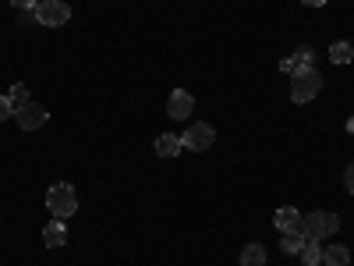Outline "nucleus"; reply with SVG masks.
Returning a JSON list of instances; mask_svg holds the SVG:
<instances>
[{"instance_id": "nucleus-19", "label": "nucleus", "mask_w": 354, "mask_h": 266, "mask_svg": "<svg viewBox=\"0 0 354 266\" xmlns=\"http://www.w3.org/2000/svg\"><path fill=\"white\" fill-rule=\"evenodd\" d=\"M11 4H15L18 11H36V4H39V0H11Z\"/></svg>"}, {"instance_id": "nucleus-14", "label": "nucleus", "mask_w": 354, "mask_h": 266, "mask_svg": "<svg viewBox=\"0 0 354 266\" xmlns=\"http://www.w3.org/2000/svg\"><path fill=\"white\" fill-rule=\"evenodd\" d=\"M354 57V43H347V39H337L333 46H330V61L333 64H347Z\"/></svg>"}, {"instance_id": "nucleus-20", "label": "nucleus", "mask_w": 354, "mask_h": 266, "mask_svg": "<svg viewBox=\"0 0 354 266\" xmlns=\"http://www.w3.org/2000/svg\"><path fill=\"white\" fill-rule=\"evenodd\" d=\"M344 185H347V192H354V163H351L347 174H344Z\"/></svg>"}, {"instance_id": "nucleus-23", "label": "nucleus", "mask_w": 354, "mask_h": 266, "mask_svg": "<svg viewBox=\"0 0 354 266\" xmlns=\"http://www.w3.org/2000/svg\"><path fill=\"white\" fill-rule=\"evenodd\" d=\"M347 132H354V117H351V121H347Z\"/></svg>"}, {"instance_id": "nucleus-15", "label": "nucleus", "mask_w": 354, "mask_h": 266, "mask_svg": "<svg viewBox=\"0 0 354 266\" xmlns=\"http://www.w3.org/2000/svg\"><path fill=\"white\" fill-rule=\"evenodd\" d=\"M298 256H301V263H305V266H319V263H322V249H319V242H315V238H305V245H301V252H298Z\"/></svg>"}, {"instance_id": "nucleus-5", "label": "nucleus", "mask_w": 354, "mask_h": 266, "mask_svg": "<svg viewBox=\"0 0 354 266\" xmlns=\"http://www.w3.org/2000/svg\"><path fill=\"white\" fill-rule=\"evenodd\" d=\"M15 121H18V128H21V132H36V128H43V125L50 121V110H46V107H39L36 100H28L25 107H18V110H15Z\"/></svg>"}, {"instance_id": "nucleus-21", "label": "nucleus", "mask_w": 354, "mask_h": 266, "mask_svg": "<svg viewBox=\"0 0 354 266\" xmlns=\"http://www.w3.org/2000/svg\"><path fill=\"white\" fill-rule=\"evenodd\" d=\"M36 21V11H21V25H32Z\"/></svg>"}, {"instance_id": "nucleus-16", "label": "nucleus", "mask_w": 354, "mask_h": 266, "mask_svg": "<svg viewBox=\"0 0 354 266\" xmlns=\"http://www.w3.org/2000/svg\"><path fill=\"white\" fill-rule=\"evenodd\" d=\"M301 245H305V234H301V231L283 234V242H280V249H283L287 256H298V252H301Z\"/></svg>"}, {"instance_id": "nucleus-1", "label": "nucleus", "mask_w": 354, "mask_h": 266, "mask_svg": "<svg viewBox=\"0 0 354 266\" xmlns=\"http://www.w3.org/2000/svg\"><path fill=\"white\" fill-rule=\"evenodd\" d=\"M319 89H322V75L315 64L290 71V100L294 103H308L312 96H319Z\"/></svg>"}, {"instance_id": "nucleus-22", "label": "nucleus", "mask_w": 354, "mask_h": 266, "mask_svg": "<svg viewBox=\"0 0 354 266\" xmlns=\"http://www.w3.org/2000/svg\"><path fill=\"white\" fill-rule=\"evenodd\" d=\"M301 4H305V8H322L326 0H301Z\"/></svg>"}, {"instance_id": "nucleus-10", "label": "nucleus", "mask_w": 354, "mask_h": 266, "mask_svg": "<svg viewBox=\"0 0 354 266\" xmlns=\"http://www.w3.org/2000/svg\"><path fill=\"white\" fill-rule=\"evenodd\" d=\"M64 242H68V227H64V220L46 224V231H43V245H46V249H61Z\"/></svg>"}, {"instance_id": "nucleus-17", "label": "nucleus", "mask_w": 354, "mask_h": 266, "mask_svg": "<svg viewBox=\"0 0 354 266\" xmlns=\"http://www.w3.org/2000/svg\"><path fill=\"white\" fill-rule=\"evenodd\" d=\"M8 100L15 103V110H18V107H25L28 100H32V96H28V85H21V82H18V85H11V93H8Z\"/></svg>"}, {"instance_id": "nucleus-18", "label": "nucleus", "mask_w": 354, "mask_h": 266, "mask_svg": "<svg viewBox=\"0 0 354 266\" xmlns=\"http://www.w3.org/2000/svg\"><path fill=\"white\" fill-rule=\"evenodd\" d=\"M11 114H15V103H11L8 96H0V121H8Z\"/></svg>"}, {"instance_id": "nucleus-8", "label": "nucleus", "mask_w": 354, "mask_h": 266, "mask_svg": "<svg viewBox=\"0 0 354 266\" xmlns=\"http://www.w3.org/2000/svg\"><path fill=\"white\" fill-rule=\"evenodd\" d=\"M301 213L298 210H294V206H280V210H277V217H273V224L283 231V234H290V231H301Z\"/></svg>"}, {"instance_id": "nucleus-2", "label": "nucleus", "mask_w": 354, "mask_h": 266, "mask_svg": "<svg viewBox=\"0 0 354 266\" xmlns=\"http://www.w3.org/2000/svg\"><path fill=\"white\" fill-rule=\"evenodd\" d=\"M337 227H340V217L330 213V210H315V213H308V217L301 220V234H305V238H315V242L337 234Z\"/></svg>"}, {"instance_id": "nucleus-13", "label": "nucleus", "mask_w": 354, "mask_h": 266, "mask_svg": "<svg viewBox=\"0 0 354 266\" xmlns=\"http://www.w3.org/2000/svg\"><path fill=\"white\" fill-rule=\"evenodd\" d=\"M241 266H266V249H262L259 242L245 245V249H241Z\"/></svg>"}, {"instance_id": "nucleus-7", "label": "nucleus", "mask_w": 354, "mask_h": 266, "mask_svg": "<svg viewBox=\"0 0 354 266\" xmlns=\"http://www.w3.org/2000/svg\"><path fill=\"white\" fill-rule=\"evenodd\" d=\"M192 110H195L192 93H185V89H174L170 100H167V114L174 117V121H185V117H192Z\"/></svg>"}, {"instance_id": "nucleus-3", "label": "nucleus", "mask_w": 354, "mask_h": 266, "mask_svg": "<svg viewBox=\"0 0 354 266\" xmlns=\"http://www.w3.org/2000/svg\"><path fill=\"white\" fill-rule=\"evenodd\" d=\"M46 206H50V213H53L57 220H68V217L78 210V195H75L71 185H53V188L46 192Z\"/></svg>"}, {"instance_id": "nucleus-12", "label": "nucleus", "mask_w": 354, "mask_h": 266, "mask_svg": "<svg viewBox=\"0 0 354 266\" xmlns=\"http://www.w3.org/2000/svg\"><path fill=\"white\" fill-rule=\"evenodd\" d=\"M181 150H185L181 135H160L156 139V157H177Z\"/></svg>"}, {"instance_id": "nucleus-4", "label": "nucleus", "mask_w": 354, "mask_h": 266, "mask_svg": "<svg viewBox=\"0 0 354 266\" xmlns=\"http://www.w3.org/2000/svg\"><path fill=\"white\" fill-rule=\"evenodd\" d=\"M68 18H71V8L64 4V0H39V4H36V21L46 25V28L64 25Z\"/></svg>"}, {"instance_id": "nucleus-9", "label": "nucleus", "mask_w": 354, "mask_h": 266, "mask_svg": "<svg viewBox=\"0 0 354 266\" xmlns=\"http://www.w3.org/2000/svg\"><path fill=\"white\" fill-rule=\"evenodd\" d=\"M315 61V53H312V46H298V50H294L290 57H287V61H280V71H298V68H308Z\"/></svg>"}, {"instance_id": "nucleus-11", "label": "nucleus", "mask_w": 354, "mask_h": 266, "mask_svg": "<svg viewBox=\"0 0 354 266\" xmlns=\"http://www.w3.org/2000/svg\"><path fill=\"white\" fill-rule=\"evenodd\" d=\"M347 263H351V249H347V245L322 249V266H347Z\"/></svg>"}, {"instance_id": "nucleus-6", "label": "nucleus", "mask_w": 354, "mask_h": 266, "mask_svg": "<svg viewBox=\"0 0 354 266\" xmlns=\"http://www.w3.org/2000/svg\"><path fill=\"white\" fill-rule=\"evenodd\" d=\"M181 142H185V150H195V153H205L209 145L216 142V132H213V125H205V121H198V125H192L185 135H181Z\"/></svg>"}]
</instances>
